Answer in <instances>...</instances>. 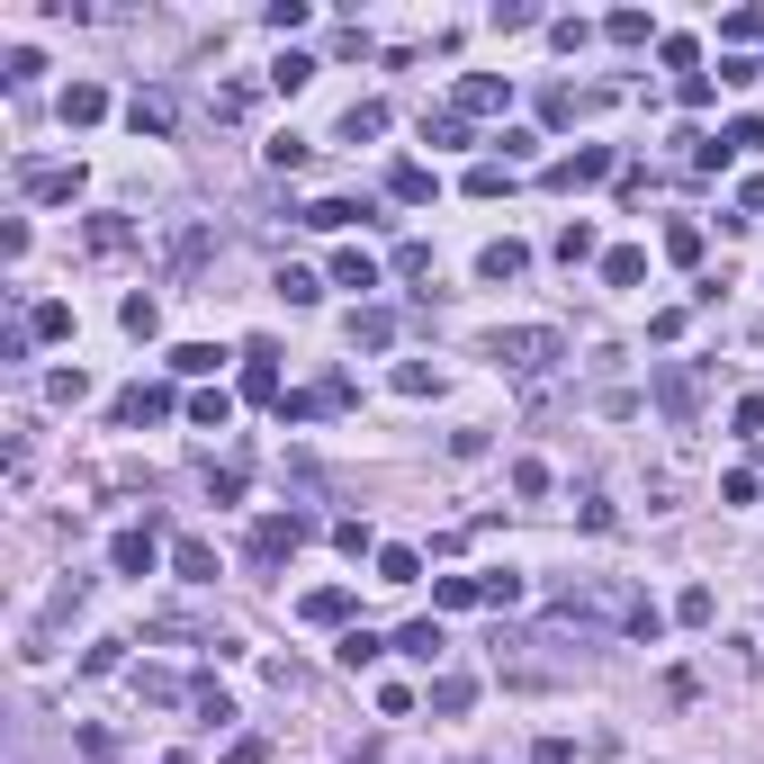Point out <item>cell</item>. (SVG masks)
<instances>
[{"mask_svg":"<svg viewBox=\"0 0 764 764\" xmlns=\"http://www.w3.org/2000/svg\"><path fill=\"white\" fill-rule=\"evenodd\" d=\"M315 82V54H280L270 63V91H306Z\"/></svg>","mask_w":764,"mask_h":764,"instance_id":"obj_31","label":"cell"},{"mask_svg":"<svg viewBox=\"0 0 764 764\" xmlns=\"http://www.w3.org/2000/svg\"><path fill=\"white\" fill-rule=\"evenodd\" d=\"M396 648H405L414 666H441V648H450V639H441V620H405V630H396Z\"/></svg>","mask_w":764,"mask_h":764,"instance_id":"obj_14","label":"cell"},{"mask_svg":"<svg viewBox=\"0 0 764 764\" xmlns=\"http://www.w3.org/2000/svg\"><path fill=\"white\" fill-rule=\"evenodd\" d=\"M36 73H45V54H36V45H10V54H0V82H10V91H28Z\"/></svg>","mask_w":764,"mask_h":764,"instance_id":"obj_26","label":"cell"},{"mask_svg":"<svg viewBox=\"0 0 764 764\" xmlns=\"http://www.w3.org/2000/svg\"><path fill=\"white\" fill-rule=\"evenodd\" d=\"M108 567H117V576H154V522H145V531H117V540H108Z\"/></svg>","mask_w":764,"mask_h":764,"instance_id":"obj_8","label":"cell"},{"mask_svg":"<svg viewBox=\"0 0 764 764\" xmlns=\"http://www.w3.org/2000/svg\"><path fill=\"white\" fill-rule=\"evenodd\" d=\"M485 360L513 369V378H548L567 360V333H548V324H513V333H485Z\"/></svg>","mask_w":764,"mask_h":764,"instance_id":"obj_1","label":"cell"},{"mask_svg":"<svg viewBox=\"0 0 764 764\" xmlns=\"http://www.w3.org/2000/svg\"><path fill=\"white\" fill-rule=\"evenodd\" d=\"M720 145H729V154H755V145H764V117H737V126H720Z\"/></svg>","mask_w":764,"mask_h":764,"instance_id":"obj_44","label":"cell"},{"mask_svg":"<svg viewBox=\"0 0 764 764\" xmlns=\"http://www.w3.org/2000/svg\"><path fill=\"white\" fill-rule=\"evenodd\" d=\"M540 108H548V126H576V117H585V91H567V82H558Z\"/></svg>","mask_w":764,"mask_h":764,"instance_id":"obj_41","label":"cell"},{"mask_svg":"<svg viewBox=\"0 0 764 764\" xmlns=\"http://www.w3.org/2000/svg\"><path fill=\"white\" fill-rule=\"evenodd\" d=\"M261 19H270V28H280V36H297V28H306V0H270V10H261Z\"/></svg>","mask_w":764,"mask_h":764,"instance_id":"obj_49","label":"cell"},{"mask_svg":"<svg viewBox=\"0 0 764 764\" xmlns=\"http://www.w3.org/2000/svg\"><path fill=\"white\" fill-rule=\"evenodd\" d=\"M495 145H504V163H531V154H540V135H531V126H504Z\"/></svg>","mask_w":764,"mask_h":764,"instance_id":"obj_53","label":"cell"},{"mask_svg":"<svg viewBox=\"0 0 764 764\" xmlns=\"http://www.w3.org/2000/svg\"><path fill=\"white\" fill-rule=\"evenodd\" d=\"M333 548H342V558H369L378 540H369V522H342V531H333Z\"/></svg>","mask_w":764,"mask_h":764,"instance_id":"obj_52","label":"cell"},{"mask_svg":"<svg viewBox=\"0 0 764 764\" xmlns=\"http://www.w3.org/2000/svg\"><path fill=\"white\" fill-rule=\"evenodd\" d=\"M737 207H746V226L764 217V171H746V180H737Z\"/></svg>","mask_w":764,"mask_h":764,"instance_id":"obj_54","label":"cell"},{"mask_svg":"<svg viewBox=\"0 0 764 764\" xmlns=\"http://www.w3.org/2000/svg\"><path fill=\"white\" fill-rule=\"evenodd\" d=\"M603 28H611V45H648V36H657V19H648V10H611Z\"/></svg>","mask_w":764,"mask_h":764,"instance_id":"obj_29","label":"cell"},{"mask_svg":"<svg viewBox=\"0 0 764 764\" xmlns=\"http://www.w3.org/2000/svg\"><path fill=\"white\" fill-rule=\"evenodd\" d=\"M594 180H611V145H585L567 163H548V189H594Z\"/></svg>","mask_w":764,"mask_h":764,"instance_id":"obj_6","label":"cell"},{"mask_svg":"<svg viewBox=\"0 0 764 764\" xmlns=\"http://www.w3.org/2000/svg\"><path fill=\"white\" fill-rule=\"evenodd\" d=\"M270 289H280L289 306H315V297H324V280H315V270H297V261H289V270H280V280H270Z\"/></svg>","mask_w":764,"mask_h":764,"instance_id":"obj_28","label":"cell"},{"mask_svg":"<svg viewBox=\"0 0 764 764\" xmlns=\"http://www.w3.org/2000/svg\"><path fill=\"white\" fill-rule=\"evenodd\" d=\"M117 324H126V333H135V342H145V333H154V324H163V306H154V297H145V289H135V297H126V306H117Z\"/></svg>","mask_w":764,"mask_h":764,"instance_id":"obj_35","label":"cell"},{"mask_svg":"<svg viewBox=\"0 0 764 764\" xmlns=\"http://www.w3.org/2000/svg\"><path fill=\"white\" fill-rule=\"evenodd\" d=\"M711 611H720V594H711V585H683V594H674V620H692V630H702Z\"/></svg>","mask_w":764,"mask_h":764,"instance_id":"obj_33","label":"cell"},{"mask_svg":"<svg viewBox=\"0 0 764 764\" xmlns=\"http://www.w3.org/2000/svg\"><path fill=\"white\" fill-rule=\"evenodd\" d=\"M522 270H531V243H513V234L477 252V280H522Z\"/></svg>","mask_w":764,"mask_h":764,"instance_id":"obj_9","label":"cell"},{"mask_svg":"<svg viewBox=\"0 0 764 764\" xmlns=\"http://www.w3.org/2000/svg\"><path fill=\"white\" fill-rule=\"evenodd\" d=\"M126 126L163 145V135H171V100H163V91H135V100H126Z\"/></svg>","mask_w":764,"mask_h":764,"instance_id":"obj_12","label":"cell"},{"mask_svg":"<svg viewBox=\"0 0 764 764\" xmlns=\"http://www.w3.org/2000/svg\"><path fill=\"white\" fill-rule=\"evenodd\" d=\"M648 387H657V405L674 414V423H692V414H702V369H692V360H666Z\"/></svg>","mask_w":764,"mask_h":764,"instance_id":"obj_4","label":"cell"},{"mask_svg":"<svg viewBox=\"0 0 764 764\" xmlns=\"http://www.w3.org/2000/svg\"><path fill=\"white\" fill-rule=\"evenodd\" d=\"M504 189H513V163H477L468 171V198H504Z\"/></svg>","mask_w":764,"mask_h":764,"instance_id":"obj_36","label":"cell"},{"mask_svg":"<svg viewBox=\"0 0 764 764\" xmlns=\"http://www.w3.org/2000/svg\"><path fill=\"white\" fill-rule=\"evenodd\" d=\"M387 189H396L405 207H423V198H432L441 180H432V163H396V180H387Z\"/></svg>","mask_w":764,"mask_h":764,"instance_id":"obj_23","label":"cell"},{"mask_svg":"<svg viewBox=\"0 0 764 764\" xmlns=\"http://www.w3.org/2000/svg\"><path fill=\"white\" fill-rule=\"evenodd\" d=\"M306 540H315V522H306V513H261V531H252V558H261V567H280V558H297Z\"/></svg>","mask_w":764,"mask_h":764,"instance_id":"obj_2","label":"cell"},{"mask_svg":"<svg viewBox=\"0 0 764 764\" xmlns=\"http://www.w3.org/2000/svg\"><path fill=\"white\" fill-rule=\"evenodd\" d=\"M477 594H485V603H504V611H513V603H522V576H513V567H485V576H477Z\"/></svg>","mask_w":764,"mask_h":764,"instance_id":"obj_38","label":"cell"},{"mask_svg":"<svg viewBox=\"0 0 764 764\" xmlns=\"http://www.w3.org/2000/svg\"><path fill=\"white\" fill-rule=\"evenodd\" d=\"M666 261H683V270L702 261V226H683V217H674V226H666Z\"/></svg>","mask_w":764,"mask_h":764,"instance_id":"obj_37","label":"cell"},{"mask_svg":"<svg viewBox=\"0 0 764 764\" xmlns=\"http://www.w3.org/2000/svg\"><path fill=\"white\" fill-rule=\"evenodd\" d=\"M117 666H126V639H91L82 648V674H117Z\"/></svg>","mask_w":764,"mask_h":764,"instance_id":"obj_40","label":"cell"},{"mask_svg":"<svg viewBox=\"0 0 764 764\" xmlns=\"http://www.w3.org/2000/svg\"><path fill=\"white\" fill-rule=\"evenodd\" d=\"M243 396L252 405H280L289 387H280V342H243Z\"/></svg>","mask_w":764,"mask_h":764,"instance_id":"obj_5","label":"cell"},{"mask_svg":"<svg viewBox=\"0 0 764 764\" xmlns=\"http://www.w3.org/2000/svg\"><path fill=\"white\" fill-rule=\"evenodd\" d=\"M513 495H531V504L548 495V468H540V459H513Z\"/></svg>","mask_w":764,"mask_h":764,"instance_id":"obj_46","label":"cell"},{"mask_svg":"<svg viewBox=\"0 0 764 764\" xmlns=\"http://www.w3.org/2000/svg\"><path fill=\"white\" fill-rule=\"evenodd\" d=\"M19 189L36 207H73L82 198V163H19Z\"/></svg>","mask_w":764,"mask_h":764,"instance_id":"obj_3","label":"cell"},{"mask_svg":"<svg viewBox=\"0 0 764 764\" xmlns=\"http://www.w3.org/2000/svg\"><path fill=\"white\" fill-rule=\"evenodd\" d=\"M531 764H576V746H567V737H540V746H531Z\"/></svg>","mask_w":764,"mask_h":764,"instance_id":"obj_55","label":"cell"},{"mask_svg":"<svg viewBox=\"0 0 764 764\" xmlns=\"http://www.w3.org/2000/svg\"><path fill=\"white\" fill-rule=\"evenodd\" d=\"M468 702H477V674H441V683H432V711H441V720H459Z\"/></svg>","mask_w":764,"mask_h":764,"instance_id":"obj_24","label":"cell"},{"mask_svg":"<svg viewBox=\"0 0 764 764\" xmlns=\"http://www.w3.org/2000/svg\"><path fill=\"white\" fill-rule=\"evenodd\" d=\"M639 280H648V252H630V243L603 252V289H639Z\"/></svg>","mask_w":764,"mask_h":764,"instance_id":"obj_19","label":"cell"},{"mask_svg":"<svg viewBox=\"0 0 764 764\" xmlns=\"http://www.w3.org/2000/svg\"><path fill=\"white\" fill-rule=\"evenodd\" d=\"M423 145L459 154V145H477V135H468V117H459V108H432V117H423Z\"/></svg>","mask_w":764,"mask_h":764,"instance_id":"obj_17","label":"cell"},{"mask_svg":"<svg viewBox=\"0 0 764 764\" xmlns=\"http://www.w3.org/2000/svg\"><path fill=\"white\" fill-rule=\"evenodd\" d=\"M387 333H396V315H378V306H360V315H352V352H378Z\"/></svg>","mask_w":764,"mask_h":764,"instance_id":"obj_30","label":"cell"},{"mask_svg":"<svg viewBox=\"0 0 764 764\" xmlns=\"http://www.w3.org/2000/svg\"><path fill=\"white\" fill-rule=\"evenodd\" d=\"M378 657H387V639H378V630H352V639H342V666H352V674H360V666H378Z\"/></svg>","mask_w":764,"mask_h":764,"instance_id":"obj_39","label":"cell"},{"mask_svg":"<svg viewBox=\"0 0 764 764\" xmlns=\"http://www.w3.org/2000/svg\"><path fill=\"white\" fill-rule=\"evenodd\" d=\"M126 243H135V234H126L117 217H91V252H126Z\"/></svg>","mask_w":764,"mask_h":764,"instance_id":"obj_48","label":"cell"},{"mask_svg":"<svg viewBox=\"0 0 764 764\" xmlns=\"http://www.w3.org/2000/svg\"><path fill=\"white\" fill-rule=\"evenodd\" d=\"M163 414H171V387H126L117 396V423L135 432V423H163Z\"/></svg>","mask_w":764,"mask_h":764,"instance_id":"obj_10","label":"cell"},{"mask_svg":"<svg viewBox=\"0 0 764 764\" xmlns=\"http://www.w3.org/2000/svg\"><path fill=\"white\" fill-rule=\"evenodd\" d=\"M620 630H630V639H639V648H657V639H666V611H657V603H648V594H639V611H630V620H620Z\"/></svg>","mask_w":764,"mask_h":764,"instance_id":"obj_34","label":"cell"},{"mask_svg":"<svg viewBox=\"0 0 764 764\" xmlns=\"http://www.w3.org/2000/svg\"><path fill=\"white\" fill-rule=\"evenodd\" d=\"M342 135H352V145H369V135H387V108H378V100H352V108H342Z\"/></svg>","mask_w":764,"mask_h":764,"instance_id":"obj_22","label":"cell"},{"mask_svg":"<svg viewBox=\"0 0 764 764\" xmlns=\"http://www.w3.org/2000/svg\"><path fill=\"white\" fill-rule=\"evenodd\" d=\"M558 261H567V270H576V261H594V226H585V217L558 234Z\"/></svg>","mask_w":764,"mask_h":764,"instance_id":"obj_43","label":"cell"},{"mask_svg":"<svg viewBox=\"0 0 764 764\" xmlns=\"http://www.w3.org/2000/svg\"><path fill=\"white\" fill-rule=\"evenodd\" d=\"M504 100H513V82H495V73H468V82H459V100H450V108H459V117H495V108H504Z\"/></svg>","mask_w":764,"mask_h":764,"instance_id":"obj_7","label":"cell"},{"mask_svg":"<svg viewBox=\"0 0 764 764\" xmlns=\"http://www.w3.org/2000/svg\"><path fill=\"white\" fill-rule=\"evenodd\" d=\"M729 423H737V441H755V450H764V396H746V405L729 414Z\"/></svg>","mask_w":764,"mask_h":764,"instance_id":"obj_47","label":"cell"},{"mask_svg":"<svg viewBox=\"0 0 764 764\" xmlns=\"http://www.w3.org/2000/svg\"><path fill=\"white\" fill-rule=\"evenodd\" d=\"M189 423H198V432H226V423H234V396H226V387H198V396H189Z\"/></svg>","mask_w":764,"mask_h":764,"instance_id":"obj_16","label":"cell"},{"mask_svg":"<svg viewBox=\"0 0 764 764\" xmlns=\"http://www.w3.org/2000/svg\"><path fill=\"white\" fill-rule=\"evenodd\" d=\"M333 289H360V297H369V289H378V261H369V252H333Z\"/></svg>","mask_w":764,"mask_h":764,"instance_id":"obj_20","label":"cell"},{"mask_svg":"<svg viewBox=\"0 0 764 764\" xmlns=\"http://www.w3.org/2000/svg\"><path fill=\"white\" fill-rule=\"evenodd\" d=\"M432 387H441L432 360H405V369H396V396H432Z\"/></svg>","mask_w":764,"mask_h":764,"instance_id":"obj_42","label":"cell"},{"mask_svg":"<svg viewBox=\"0 0 764 764\" xmlns=\"http://www.w3.org/2000/svg\"><path fill=\"white\" fill-rule=\"evenodd\" d=\"M63 333H73V306H63V297L28 306V342H63Z\"/></svg>","mask_w":764,"mask_h":764,"instance_id":"obj_18","label":"cell"},{"mask_svg":"<svg viewBox=\"0 0 764 764\" xmlns=\"http://www.w3.org/2000/svg\"><path fill=\"white\" fill-rule=\"evenodd\" d=\"M423 576V548H378V585H414Z\"/></svg>","mask_w":764,"mask_h":764,"instance_id":"obj_27","label":"cell"},{"mask_svg":"<svg viewBox=\"0 0 764 764\" xmlns=\"http://www.w3.org/2000/svg\"><path fill=\"white\" fill-rule=\"evenodd\" d=\"M171 576L180 585H217V548L207 540H171Z\"/></svg>","mask_w":764,"mask_h":764,"instance_id":"obj_11","label":"cell"},{"mask_svg":"<svg viewBox=\"0 0 764 764\" xmlns=\"http://www.w3.org/2000/svg\"><path fill=\"white\" fill-rule=\"evenodd\" d=\"M396 270L405 280H432V243H396Z\"/></svg>","mask_w":764,"mask_h":764,"instance_id":"obj_51","label":"cell"},{"mask_svg":"<svg viewBox=\"0 0 764 764\" xmlns=\"http://www.w3.org/2000/svg\"><path fill=\"white\" fill-rule=\"evenodd\" d=\"M108 117V91L100 82H73V91H63V126H100Z\"/></svg>","mask_w":764,"mask_h":764,"instance_id":"obj_15","label":"cell"},{"mask_svg":"<svg viewBox=\"0 0 764 764\" xmlns=\"http://www.w3.org/2000/svg\"><path fill=\"white\" fill-rule=\"evenodd\" d=\"M297 620H315V630H333V620H352V585H315L297 603Z\"/></svg>","mask_w":764,"mask_h":764,"instance_id":"obj_13","label":"cell"},{"mask_svg":"<svg viewBox=\"0 0 764 764\" xmlns=\"http://www.w3.org/2000/svg\"><path fill=\"white\" fill-rule=\"evenodd\" d=\"M217 342H180V352H171V378H217Z\"/></svg>","mask_w":764,"mask_h":764,"instance_id":"obj_21","label":"cell"},{"mask_svg":"<svg viewBox=\"0 0 764 764\" xmlns=\"http://www.w3.org/2000/svg\"><path fill=\"white\" fill-rule=\"evenodd\" d=\"M432 603H441V611H477L485 594H477V576H441V585H432Z\"/></svg>","mask_w":764,"mask_h":764,"instance_id":"obj_32","label":"cell"},{"mask_svg":"<svg viewBox=\"0 0 764 764\" xmlns=\"http://www.w3.org/2000/svg\"><path fill=\"white\" fill-rule=\"evenodd\" d=\"M163 764H198V755H180V746H171V755H163Z\"/></svg>","mask_w":764,"mask_h":764,"instance_id":"obj_56","label":"cell"},{"mask_svg":"<svg viewBox=\"0 0 764 764\" xmlns=\"http://www.w3.org/2000/svg\"><path fill=\"white\" fill-rule=\"evenodd\" d=\"M45 396H54V405H82V396H91V378H82V369H54V378H45Z\"/></svg>","mask_w":764,"mask_h":764,"instance_id":"obj_45","label":"cell"},{"mask_svg":"<svg viewBox=\"0 0 764 764\" xmlns=\"http://www.w3.org/2000/svg\"><path fill=\"white\" fill-rule=\"evenodd\" d=\"M270 171H306V145H297V135H270Z\"/></svg>","mask_w":764,"mask_h":764,"instance_id":"obj_50","label":"cell"},{"mask_svg":"<svg viewBox=\"0 0 764 764\" xmlns=\"http://www.w3.org/2000/svg\"><path fill=\"white\" fill-rule=\"evenodd\" d=\"M352 217H369V207H352V198H315V207H306V226H315V234H342Z\"/></svg>","mask_w":764,"mask_h":764,"instance_id":"obj_25","label":"cell"}]
</instances>
